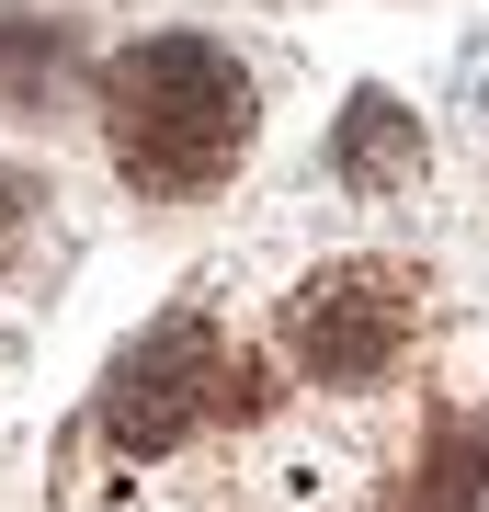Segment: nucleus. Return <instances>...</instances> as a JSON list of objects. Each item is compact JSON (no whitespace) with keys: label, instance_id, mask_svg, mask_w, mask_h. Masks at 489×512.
Segmentation results:
<instances>
[{"label":"nucleus","instance_id":"obj_2","mask_svg":"<svg viewBox=\"0 0 489 512\" xmlns=\"http://www.w3.org/2000/svg\"><path fill=\"white\" fill-rule=\"evenodd\" d=\"M273 399H285V376L262 365V353H228L205 319H160L137 330L126 353H114L103 376V444L114 456H171L182 433H205V421H262Z\"/></svg>","mask_w":489,"mask_h":512},{"label":"nucleus","instance_id":"obj_3","mask_svg":"<svg viewBox=\"0 0 489 512\" xmlns=\"http://www.w3.org/2000/svg\"><path fill=\"white\" fill-rule=\"evenodd\" d=\"M421 330V274L410 262H330L285 296V365L319 387H376Z\"/></svg>","mask_w":489,"mask_h":512},{"label":"nucleus","instance_id":"obj_4","mask_svg":"<svg viewBox=\"0 0 489 512\" xmlns=\"http://www.w3.org/2000/svg\"><path fill=\"white\" fill-rule=\"evenodd\" d=\"M421 114L399 103V92H353L342 103V183H364V194H399V183H421Z\"/></svg>","mask_w":489,"mask_h":512},{"label":"nucleus","instance_id":"obj_7","mask_svg":"<svg viewBox=\"0 0 489 512\" xmlns=\"http://www.w3.org/2000/svg\"><path fill=\"white\" fill-rule=\"evenodd\" d=\"M23 217H35V194H23L12 171H0V274H12V262H23Z\"/></svg>","mask_w":489,"mask_h":512},{"label":"nucleus","instance_id":"obj_1","mask_svg":"<svg viewBox=\"0 0 489 512\" xmlns=\"http://www.w3.org/2000/svg\"><path fill=\"white\" fill-rule=\"evenodd\" d=\"M262 126V80L239 69L217 35H137L103 57V137L114 171L160 205H194L239 171V148Z\"/></svg>","mask_w":489,"mask_h":512},{"label":"nucleus","instance_id":"obj_5","mask_svg":"<svg viewBox=\"0 0 489 512\" xmlns=\"http://www.w3.org/2000/svg\"><path fill=\"white\" fill-rule=\"evenodd\" d=\"M478 501H489V421L444 410L421 433V467L399 478V512H478Z\"/></svg>","mask_w":489,"mask_h":512},{"label":"nucleus","instance_id":"obj_6","mask_svg":"<svg viewBox=\"0 0 489 512\" xmlns=\"http://www.w3.org/2000/svg\"><path fill=\"white\" fill-rule=\"evenodd\" d=\"M69 69H80V35H69V23H46V12H12V23H0V103H57Z\"/></svg>","mask_w":489,"mask_h":512}]
</instances>
